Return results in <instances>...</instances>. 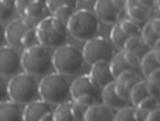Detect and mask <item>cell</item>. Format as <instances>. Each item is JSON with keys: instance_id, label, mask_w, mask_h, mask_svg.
<instances>
[{"instance_id": "20", "label": "cell", "mask_w": 160, "mask_h": 121, "mask_svg": "<svg viewBox=\"0 0 160 121\" xmlns=\"http://www.w3.org/2000/svg\"><path fill=\"white\" fill-rule=\"evenodd\" d=\"M0 121H24L21 107L11 100L0 103Z\"/></svg>"}, {"instance_id": "21", "label": "cell", "mask_w": 160, "mask_h": 121, "mask_svg": "<svg viewBox=\"0 0 160 121\" xmlns=\"http://www.w3.org/2000/svg\"><path fill=\"white\" fill-rule=\"evenodd\" d=\"M124 51L125 52H131V54H133V55H136L138 58L143 59V56L152 50L145 44V41L142 39V37L139 35V37H132V38L128 39V42L124 47Z\"/></svg>"}, {"instance_id": "41", "label": "cell", "mask_w": 160, "mask_h": 121, "mask_svg": "<svg viewBox=\"0 0 160 121\" xmlns=\"http://www.w3.org/2000/svg\"><path fill=\"white\" fill-rule=\"evenodd\" d=\"M155 51H160V39L158 41V44H156V47H155Z\"/></svg>"}, {"instance_id": "38", "label": "cell", "mask_w": 160, "mask_h": 121, "mask_svg": "<svg viewBox=\"0 0 160 121\" xmlns=\"http://www.w3.org/2000/svg\"><path fill=\"white\" fill-rule=\"evenodd\" d=\"M146 121H160V108H158V110L153 111V113H150L149 116H148Z\"/></svg>"}, {"instance_id": "17", "label": "cell", "mask_w": 160, "mask_h": 121, "mask_svg": "<svg viewBox=\"0 0 160 121\" xmlns=\"http://www.w3.org/2000/svg\"><path fill=\"white\" fill-rule=\"evenodd\" d=\"M90 75L94 77V80H96L102 89H104L105 86L115 82V77H114L112 72H111L110 62H98V63L91 65Z\"/></svg>"}, {"instance_id": "39", "label": "cell", "mask_w": 160, "mask_h": 121, "mask_svg": "<svg viewBox=\"0 0 160 121\" xmlns=\"http://www.w3.org/2000/svg\"><path fill=\"white\" fill-rule=\"evenodd\" d=\"M4 44H7L6 42V28H3V25L0 24V48L4 47Z\"/></svg>"}, {"instance_id": "5", "label": "cell", "mask_w": 160, "mask_h": 121, "mask_svg": "<svg viewBox=\"0 0 160 121\" xmlns=\"http://www.w3.org/2000/svg\"><path fill=\"white\" fill-rule=\"evenodd\" d=\"M72 100L87 110L91 106L102 103V87L90 73L80 75L72 82Z\"/></svg>"}, {"instance_id": "8", "label": "cell", "mask_w": 160, "mask_h": 121, "mask_svg": "<svg viewBox=\"0 0 160 121\" xmlns=\"http://www.w3.org/2000/svg\"><path fill=\"white\" fill-rule=\"evenodd\" d=\"M82 51L86 63H90V65L98 62H111L115 55L114 45L104 37H96L87 41Z\"/></svg>"}, {"instance_id": "12", "label": "cell", "mask_w": 160, "mask_h": 121, "mask_svg": "<svg viewBox=\"0 0 160 121\" xmlns=\"http://www.w3.org/2000/svg\"><path fill=\"white\" fill-rule=\"evenodd\" d=\"M155 10V2L152 0H128L125 2V14L127 18L142 25L149 21L152 11Z\"/></svg>"}, {"instance_id": "40", "label": "cell", "mask_w": 160, "mask_h": 121, "mask_svg": "<svg viewBox=\"0 0 160 121\" xmlns=\"http://www.w3.org/2000/svg\"><path fill=\"white\" fill-rule=\"evenodd\" d=\"M155 8L160 13V0H159V2H155Z\"/></svg>"}, {"instance_id": "15", "label": "cell", "mask_w": 160, "mask_h": 121, "mask_svg": "<svg viewBox=\"0 0 160 121\" xmlns=\"http://www.w3.org/2000/svg\"><path fill=\"white\" fill-rule=\"evenodd\" d=\"M47 6L51 16L66 23V24L70 20V17L78 11L76 0H48Z\"/></svg>"}, {"instance_id": "2", "label": "cell", "mask_w": 160, "mask_h": 121, "mask_svg": "<svg viewBox=\"0 0 160 121\" xmlns=\"http://www.w3.org/2000/svg\"><path fill=\"white\" fill-rule=\"evenodd\" d=\"M8 97L18 106H28L34 102L41 100L39 82L37 77L28 73H20L11 77L8 82Z\"/></svg>"}, {"instance_id": "27", "label": "cell", "mask_w": 160, "mask_h": 121, "mask_svg": "<svg viewBox=\"0 0 160 121\" xmlns=\"http://www.w3.org/2000/svg\"><path fill=\"white\" fill-rule=\"evenodd\" d=\"M16 11V0H0V24L13 18Z\"/></svg>"}, {"instance_id": "11", "label": "cell", "mask_w": 160, "mask_h": 121, "mask_svg": "<svg viewBox=\"0 0 160 121\" xmlns=\"http://www.w3.org/2000/svg\"><path fill=\"white\" fill-rule=\"evenodd\" d=\"M22 71L21 55L14 48L4 45L0 48V76L14 77Z\"/></svg>"}, {"instance_id": "33", "label": "cell", "mask_w": 160, "mask_h": 121, "mask_svg": "<svg viewBox=\"0 0 160 121\" xmlns=\"http://www.w3.org/2000/svg\"><path fill=\"white\" fill-rule=\"evenodd\" d=\"M122 52H124V58L127 59V62L129 63L131 66H133L135 69L141 71V65H142L141 58H138L136 55H133V54H131V52H125V51H122Z\"/></svg>"}, {"instance_id": "9", "label": "cell", "mask_w": 160, "mask_h": 121, "mask_svg": "<svg viewBox=\"0 0 160 121\" xmlns=\"http://www.w3.org/2000/svg\"><path fill=\"white\" fill-rule=\"evenodd\" d=\"M16 7L21 18L34 27L51 16L45 0H16Z\"/></svg>"}, {"instance_id": "1", "label": "cell", "mask_w": 160, "mask_h": 121, "mask_svg": "<svg viewBox=\"0 0 160 121\" xmlns=\"http://www.w3.org/2000/svg\"><path fill=\"white\" fill-rule=\"evenodd\" d=\"M41 100L51 106H59L72 100V83L66 76L52 72L39 82Z\"/></svg>"}, {"instance_id": "26", "label": "cell", "mask_w": 160, "mask_h": 121, "mask_svg": "<svg viewBox=\"0 0 160 121\" xmlns=\"http://www.w3.org/2000/svg\"><path fill=\"white\" fill-rule=\"evenodd\" d=\"M128 39H129V37L124 33L121 25L117 23V24L112 27V30H111V44H112L114 47L118 48L119 51H124V47L128 42Z\"/></svg>"}, {"instance_id": "32", "label": "cell", "mask_w": 160, "mask_h": 121, "mask_svg": "<svg viewBox=\"0 0 160 121\" xmlns=\"http://www.w3.org/2000/svg\"><path fill=\"white\" fill-rule=\"evenodd\" d=\"M114 85H115V92H117V94H118V96L121 97L122 100H125V102L131 103V93H132V90H131L129 87H127V86H124V85H121V83H118V82H115Z\"/></svg>"}, {"instance_id": "23", "label": "cell", "mask_w": 160, "mask_h": 121, "mask_svg": "<svg viewBox=\"0 0 160 121\" xmlns=\"http://www.w3.org/2000/svg\"><path fill=\"white\" fill-rule=\"evenodd\" d=\"M110 65H111V72H112V75H114L115 79L119 76V75L125 73V72L138 71V69H135L133 66H131L129 63L127 62V59L124 58V52H122V51H119V52H117L115 55H114V58L110 62Z\"/></svg>"}, {"instance_id": "19", "label": "cell", "mask_w": 160, "mask_h": 121, "mask_svg": "<svg viewBox=\"0 0 160 121\" xmlns=\"http://www.w3.org/2000/svg\"><path fill=\"white\" fill-rule=\"evenodd\" d=\"M84 121H115V113L104 103H98L86 110Z\"/></svg>"}, {"instance_id": "29", "label": "cell", "mask_w": 160, "mask_h": 121, "mask_svg": "<svg viewBox=\"0 0 160 121\" xmlns=\"http://www.w3.org/2000/svg\"><path fill=\"white\" fill-rule=\"evenodd\" d=\"M146 97H149L148 87H146V80H142L141 83H138V85L132 89V93H131V104H132L133 107H136V106L141 102H143Z\"/></svg>"}, {"instance_id": "22", "label": "cell", "mask_w": 160, "mask_h": 121, "mask_svg": "<svg viewBox=\"0 0 160 121\" xmlns=\"http://www.w3.org/2000/svg\"><path fill=\"white\" fill-rule=\"evenodd\" d=\"M148 114L139 110L138 107L129 106L127 108L117 111L115 113V121H146Z\"/></svg>"}, {"instance_id": "4", "label": "cell", "mask_w": 160, "mask_h": 121, "mask_svg": "<svg viewBox=\"0 0 160 121\" xmlns=\"http://www.w3.org/2000/svg\"><path fill=\"white\" fill-rule=\"evenodd\" d=\"M37 35H38L39 45L45 47L47 50H58V48L66 45L69 30L68 24L55 17L49 16L45 20H42L35 27Z\"/></svg>"}, {"instance_id": "24", "label": "cell", "mask_w": 160, "mask_h": 121, "mask_svg": "<svg viewBox=\"0 0 160 121\" xmlns=\"http://www.w3.org/2000/svg\"><path fill=\"white\" fill-rule=\"evenodd\" d=\"M158 69H160V63L158 60V56H156L155 50H152L143 56V59H142L141 72H142V75H145V76L148 77L152 72L158 71Z\"/></svg>"}, {"instance_id": "30", "label": "cell", "mask_w": 160, "mask_h": 121, "mask_svg": "<svg viewBox=\"0 0 160 121\" xmlns=\"http://www.w3.org/2000/svg\"><path fill=\"white\" fill-rule=\"evenodd\" d=\"M118 24L121 25V28L124 30V33L127 34L129 38H132V37H139L142 34L141 25L136 24L135 21H132V20H129V18H122Z\"/></svg>"}, {"instance_id": "28", "label": "cell", "mask_w": 160, "mask_h": 121, "mask_svg": "<svg viewBox=\"0 0 160 121\" xmlns=\"http://www.w3.org/2000/svg\"><path fill=\"white\" fill-rule=\"evenodd\" d=\"M141 37H142V39L145 41V44H146L148 47L150 48V50H155L156 44H158V41L160 39L159 34L152 28V25H150L149 21H148L146 24L142 27V34H141Z\"/></svg>"}, {"instance_id": "10", "label": "cell", "mask_w": 160, "mask_h": 121, "mask_svg": "<svg viewBox=\"0 0 160 121\" xmlns=\"http://www.w3.org/2000/svg\"><path fill=\"white\" fill-rule=\"evenodd\" d=\"M125 11V2L121 0H98L94 4V14L98 21L104 24H114L122 20Z\"/></svg>"}, {"instance_id": "3", "label": "cell", "mask_w": 160, "mask_h": 121, "mask_svg": "<svg viewBox=\"0 0 160 121\" xmlns=\"http://www.w3.org/2000/svg\"><path fill=\"white\" fill-rule=\"evenodd\" d=\"M21 65L24 73L42 79L47 75H51L53 71L52 54L42 45H35L32 48L22 51Z\"/></svg>"}, {"instance_id": "35", "label": "cell", "mask_w": 160, "mask_h": 121, "mask_svg": "<svg viewBox=\"0 0 160 121\" xmlns=\"http://www.w3.org/2000/svg\"><path fill=\"white\" fill-rule=\"evenodd\" d=\"M145 80H146V79H145ZM146 87H148V93H149L150 97H155V99L160 100V87L158 85H155V83L146 80Z\"/></svg>"}, {"instance_id": "34", "label": "cell", "mask_w": 160, "mask_h": 121, "mask_svg": "<svg viewBox=\"0 0 160 121\" xmlns=\"http://www.w3.org/2000/svg\"><path fill=\"white\" fill-rule=\"evenodd\" d=\"M10 100L8 97V83L4 80V77L0 76V103Z\"/></svg>"}, {"instance_id": "31", "label": "cell", "mask_w": 160, "mask_h": 121, "mask_svg": "<svg viewBox=\"0 0 160 121\" xmlns=\"http://www.w3.org/2000/svg\"><path fill=\"white\" fill-rule=\"evenodd\" d=\"M136 107L149 116L150 113H153V111H156L158 108H160V100H158V99H155V97H150V96H149V97H146L143 102L139 103Z\"/></svg>"}, {"instance_id": "14", "label": "cell", "mask_w": 160, "mask_h": 121, "mask_svg": "<svg viewBox=\"0 0 160 121\" xmlns=\"http://www.w3.org/2000/svg\"><path fill=\"white\" fill-rule=\"evenodd\" d=\"M22 117L24 121H55L52 106L45 103L44 100H38L25 106Z\"/></svg>"}, {"instance_id": "42", "label": "cell", "mask_w": 160, "mask_h": 121, "mask_svg": "<svg viewBox=\"0 0 160 121\" xmlns=\"http://www.w3.org/2000/svg\"><path fill=\"white\" fill-rule=\"evenodd\" d=\"M155 52H156V56H158V60L160 63V51H155Z\"/></svg>"}, {"instance_id": "18", "label": "cell", "mask_w": 160, "mask_h": 121, "mask_svg": "<svg viewBox=\"0 0 160 121\" xmlns=\"http://www.w3.org/2000/svg\"><path fill=\"white\" fill-rule=\"evenodd\" d=\"M114 83H111V85L105 86V87L102 89V103H104L107 107H110L112 111L117 113V111L122 110V108H127L132 104L128 103V102H125V100H122L121 97L117 94L115 85H114Z\"/></svg>"}, {"instance_id": "7", "label": "cell", "mask_w": 160, "mask_h": 121, "mask_svg": "<svg viewBox=\"0 0 160 121\" xmlns=\"http://www.w3.org/2000/svg\"><path fill=\"white\" fill-rule=\"evenodd\" d=\"M69 35L79 41H90L96 38L100 30V21L96 17L94 11L87 8H78L75 14L68 21Z\"/></svg>"}, {"instance_id": "16", "label": "cell", "mask_w": 160, "mask_h": 121, "mask_svg": "<svg viewBox=\"0 0 160 121\" xmlns=\"http://www.w3.org/2000/svg\"><path fill=\"white\" fill-rule=\"evenodd\" d=\"M86 110L80 107L73 100L56 106L53 110V120L55 121H84Z\"/></svg>"}, {"instance_id": "36", "label": "cell", "mask_w": 160, "mask_h": 121, "mask_svg": "<svg viewBox=\"0 0 160 121\" xmlns=\"http://www.w3.org/2000/svg\"><path fill=\"white\" fill-rule=\"evenodd\" d=\"M146 80L155 83V85H158L159 87H160V69H158V71H155V72H152V73H150L149 76L146 77Z\"/></svg>"}, {"instance_id": "25", "label": "cell", "mask_w": 160, "mask_h": 121, "mask_svg": "<svg viewBox=\"0 0 160 121\" xmlns=\"http://www.w3.org/2000/svg\"><path fill=\"white\" fill-rule=\"evenodd\" d=\"M142 80H145L143 76H142V72L131 71V72H125V73L119 75V76L115 79V82L121 83V85L127 86V87H129L131 90H132V89L135 87L138 83H141Z\"/></svg>"}, {"instance_id": "13", "label": "cell", "mask_w": 160, "mask_h": 121, "mask_svg": "<svg viewBox=\"0 0 160 121\" xmlns=\"http://www.w3.org/2000/svg\"><path fill=\"white\" fill-rule=\"evenodd\" d=\"M32 28L35 27L22 18H16L10 21L6 27V42H7V45L17 51H22V39L27 35L28 31H31Z\"/></svg>"}, {"instance_id": "37", "label": "cell", "mask_w": 160, "mask_h": 121, "mask_svg": "<svg viewBox=\"0 0 160 121\" xmlns=\"http://www.w3.org/2000/svg\"><path fill=\"white\" fill-rule=\"evenodd\" d=\"M149 23H150V25H152V28L159 34V37H160V18L159 17L158 18H152V20H149Z\"/></svg>"}, {"instance_id": "6", "label": "cell", "mask_w": 160, "mask_h": 121, "mask_svg": "<svg viewBox=\"0 0 160 121\" xmlns=\"http://www.w3.org/2000/svg\"><path fill=\"white\" fill-rule=\"evenodd\" d=\"M52 59L53 69L56 71V73L63 75L66 77L80 73L86 63L83 51L70 44L55 50V52L52 54Z\"/></svg>"}]
</instances>
